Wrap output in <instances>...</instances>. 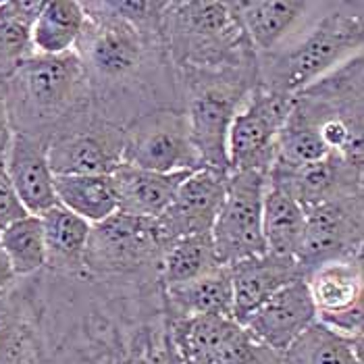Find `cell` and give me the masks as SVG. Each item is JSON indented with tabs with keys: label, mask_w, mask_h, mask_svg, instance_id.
Returning <instances> with one entry per match:
<instances>
[{
	"label": "cell",
	"mask_w": 364,
	"mask_h": 364,
	"mask_svg": "<svg viewBox=\"0 0 364 364\" xmlns=\"http://www.w3.org/2000/svg\"><path fill=\"white\" fill-rule=\"evenodd\" d=\"M82 4L85 26L73 53L84 65L96 117L125 127L150 111H183L179 75L165 46V21L127 19L111 0Z\"/></svg>",
	"instance_id": "7a4b0ae2"
},
{
	"label": "cell",
	"mask_w": 364,
	"mask_h": 364,
	"mask_svg": "<svg viewBox=\"0 0 364 364\" xmlns=\"http://www.w3.org/2000/svg\"><path fill=\"white\" fill-rule=\"evenodd\" d=\"M264 183V175L256 171H231L227 175L225 200L210 231L223 267L267 252L262 240Z\"/></svg>",
	"instance_id": "9c48e42d"
},
{
	"label": "cell",
	"mask_w": 364,
	"mask_h": 364,
	"mask_svg": "<svg viewBox=\"0 0 364 364\" xmlns=\"http://www.w3.org/2000/svg\"><path fill=\"white\" fill-rule=\"evenodd\" d=\"M28 213L21 206L19 198L15 194V188L9 179V173L4 165H0V229L11 225L17 219H23Z\"/></svg>",
	"instance_id": "f546056e"
},
{
	"label": "cell",
	"mask_w": 364,
	"mask_h": 364,
	"mask_svg": "<svg viewBox=\"0 0 364 364\" xmlns=\"http://www.w3.org/2000/svg\"><path fill=\"white\" fill-rule=\"evenodd\" d=\"M55 194L60 206L90 225L119 210L111 175H55Z\"/></svg>",
	"instance_id": "484cf974"
},
{
	"label": "cell",
	"mask_w": 364,
	"mask_h": 364,
	"mask_svg": "<svg viewBox=\"0 0 364 364\" xmlns=\"http://www.w3.org/2000/svg\"><path fill=\"white\" fill-rule=\"evenodd\" d=\"M165 309L171 321L217 314L233 318V294L229 269L219 267L198 279L163 289Z\"/></svg>",
	"instance_id": "44dd1931"
},
{
	"label": "cell",
	"mask_w": 364,
	"mask_h": 364,
	"mask_svg": "<svg viewBox=\"0 0 364 364\" xmlns=\"http://www.w3.org/2000/svg\"><path fill=\"white\" fill-rule=\"evenodd\" d=\"M163 33L177 71H221L256 65V53L229 2L168 0Z\"/></svg>",
	"instance_id": "5b68a950"
},
{
	"label": "cell",
	"mask_w": 364,
	"mask_h": 364,
	"mask_svg": "<svg viewBox=\"0 0 364 364\" xmlns=\"http://www.w3.org/2000/svg\"><path fill=\"white\" fill-rule=\"evenodd\" d=\"M40 221L46 246V269L69 277L85 275L84 254L92 225L60 204L42 213Z\"/></svg>",
	"instance_id": "7402d4cb"
},
{
	"label": "cell",
	"mask_w": 364,
	"mask_h": 364,
	"mask_svg": "<svg viewBox=\"0 0 364 364\" xmlns=\"http://www.w3.org/2000/svg\"><path fill=\"white\" fill-rule=\"evenodd\" d=\"M17 275L13 273V267L9 262V258L4 256L2 248H0V298L9 296L13 291V287L17 285Z\"/></svg>",
	"instance_id": "1f68e13d"
},
{
	"label": "cell",
	"mask_w": 364,
	"mask_h": 364,
	"mask_svg": "<svg viewBox=\"0 0 364 364\" xmlns=\"http://www.w3.org/2000/svg\"><path fill=\"white\" fill-rule=\"evenodd\" d=\"M13 140V129L6 112V96H4V82H0V165H4L9 148Z\"/></svg>",
	"instance_id": "4dcf8cb0"
},
{
	"label": "cell",
	"mask_w": 364,
	"mask_h": 364,
	"mask_svg": "<svg viewBox=\"0 0 364 364\" xmlns=\"http://www.w3.org/2000/svg\"><path fill=\"white\" fill-rule=\"evenodd\" d=\"M55 175H111L123 163V127L98 117L48 146Z\"/></svg>",
	"instance_id": "9a60e30c"
},
{
	"label": "cell",
	"mask_w": 364,
	"mask_h": 364,
	"mask_svg": "<svg viewBox=\"0 0 364 364\" xmlns=\"http://www.w3.org/2000/svg\"><path fill=\"white\" fill-rule=\"evenodd\" d=\"M183 112L202 168L229 175L227 138L235 112L256 85V65L221 71H177Z\"/></svg>",
	"instance_id": "8992f818"
},
{
	"label": "cell",
	"mask_w": 364,
	"mask_h": 364,
	"mask_svg": "<svg viewBox=\"0 0 364 364\" xmlns=\"http://www.w3.org/2000/svg\"><path fill=\"white\" fill-rule=\"evenodd\" d=\"M123 163L154 173L202 168L186 112L159 109L129 121L123 127Z\"/></svg>",
	"instance_id": "ba28073f"
},
{
	"label": "cell",
	"mask_w": 364,
	"mask_h": 364,
	"mask_svg": "<svg viewBox=\"0 0 364 364\" xmlns=\"http://www.w3.org/2000/svg\"><path fill=\"white\" fill-rule=\"evenodd\" d=\"M0 248L9 258L17 279L33 277L46 269V246L42 221L36 215H26L0 229Z\"/></svg>",
	"instance_id": "f1b7e54d"
},
{
	"label": "cell",
	"mask_w": 364,
	"mask_h": 364,
	"mask_svg": "<svg viewBox=\"0 0 364 364\" xmlns=\"http://www.w3.org/2000/svg\"><path fill=\"white\" fill-rule=\"evenodd\" d=\"M165 246L156 219L114 213L90 227L84 254L85 275L127 283L159 281Z\"/></svg>",
	"instance_id": "52a82bcc"
},
{
	"label": "cell",
	"mask_w": 364,
	"mask_h": 364,
	"mask_svg": "<svg viewBox=\"0 0 364 364\" xmlns=\"http://www.w3.org/2000/svg\"><path fill=\"white\" fill-rule=\"evenodd\" d=\"M227 190V175L210 168H198L177 188L167 210L156 219L163 242L210 233L219 217Z\"/></svg>",
	"instance_id": "4fadbf2b"
},
{
	"label": "cell",
	"mask_w": 364,
	"mask_h": 364,
	"mask_svg": "<svg viewBox=\"0 0 364 364\" xmlns=\"http://www.w3.org/2000/svg\"><path fill=\"white\" fill-rule=\"evenodd\" d=\"M85 26L84 4L77 0L44 2L33 26L31 48L33 55L58 56L73 53Z\"/></svg>",
	"instance_id": "d4e9b609"
},
{
	"label": "cell",
	"mask_w": 364,
	"mask_h": 364,
	"mask_svg": "<svg viewBox=\"0 0 364 364\" xmlns=\"http://www.w3.org/2000/svg\"><path fill=\"white\" fill-rule=\"evenodd\" d=\"M192 173L194 171L154 173L121 163L111 173L119 206L117 213L141 219H159L167 210L181 181Z\"/></svg>",
	"instance_id": "ffe728a7"
},
{
	"label": "cell",
	"mask_w": 364,
	"mask_h": 364,
	"mask_svg": "<svg viewBox=\"0 0 364 364\" xmlns=\"http://www.w3.org/2000/svg\"><path fill=\"white\" fill-rule=\"evenodd\" d=\"M42 0H0V82L33 55L31 26Z\"/></svg>",
	"instance_id": "4316f807"
},
{
	"label": "cell",
	"mask_w": 364,
	"mask_h": 364,
	"mask_svg": "<svg viewBox=\"0 0 364 364\" xmlns=\"http://www.w3.org/2000/svg\"><path fill=\"white\" fill-rule=\"evenodd\" d=\"M316 318L350 337L364 336L363 256L333 258L304 275Z\"/></svg>",
	"instance_id": "7c38bea8"
},
{
	"label": "cell",
	"mask_w": 364,
	"mask_h": 364,
	"mask_svg": "<svg viewBox=\"0 0 364 364\" xmlns=\"http://www.w3.org/2000/svg\"><path fill=\"white\" fill-rule=\"evenodd\" d=\"M4 168L28 215L40 217L58 204L55 194V173L48 163V146L44 141L13 134Z\"/></svg>",
	"instance_id": "d6986e66"
},
{
	"label": "cell",
	"mask_w": 364,
	"mask_h": 364,
	"mask_svg": "<svg viewBox=\"0 0 364 364\" xmlns=\"http://www.w3.org/2000/svg\"><path fill=\"white\" fill-rule=\"evenodd\" d=\"M363 2H323L318 15L273 53L256 56V84L296 96L348 58L363 53Z\"/></svg>",
	"instance_id": "277c9868"
},
{
	"label": "cell",
	"mask_w": 364,
	"mask_h": 364,
	"mask_svg": "<svg viewBox=\"0 0 364 364\" xmlns=\"http://www.w3.org/2000/svg\"><path fill=\"white\" fill-rule=\"evenodd\" d=\"M364 192L321 202L306 213L304 242L298 254L302 275L325 260L363 256Z\"/></svg>",
	"instance_id": "8fae6325"
},
{
	"label": "cell",
	"mask_w": 364,
	"mask_h": 364,
	"mask_svg": "<svg viewBox=\"0 0 364 364\" xmlns=\"http://www.w3.org/2000/svg\"><path fill=\"white\" fill-rule=\"evenodd\" d=\"M219 267L223 264L217 258L210 233L188 235V237L173 240L165 246L161 269H159V281L165 289L198 279Z\"/></svg>",
	"instance_id": "83f0119b"
},
{
	"label": "cell",
	"mask_w": 364,
	"mask_h": 364,
	"mask_svg": "<svg viewBox=\"0 0 364 364\" xmlns=\"http://www.w3.org/2000/svg\"><path fill=\"white\" fill-rule=\"evenodd\" d=\"M229 4L256 56L277 50L323 9V2L309 0H235Z\"/></svg>",
	"instance_id": "2e32d148"
},
{
	"label": "cell",
	"mask_w": 364,
	"mask_h": 364,
	"mask_svg": "<svg viewBox=\"0 0 364 364\" xmlns=\"http://www.w3.org/2000/svg\"><path fill=\"white\" fill-rule=\"evenodd\" d=\"M264 179L269 186L283 190L304 210H309L321 202L363 192L364 168L348 163L337 154H329L316 163L300 167L271 165Z\"/></svg>",
	"instance_id": "5bb4252c"
},
{
	"label": "cell",
	"mask_w": 364,
	"mask_h": 364,
	"mask_svg": "<svg viewBox=\"0 0 364 364\" xmlns=\"http://www.w3.org/2000/svg\"><path fill=\"white\" fill-rule=\"evenodd\" d=\"M48 364H179L161 281L26 277Z\"/></svg>",
	"instance_id": "6da1fadb"
},
{
	"label": "cell",
	"mask_w": 364,
	"mask_h": 364,
	"mask_svg": "<svg viewBox=\"0 0 364 364\" xmlns=\"http://www.w3.org/2000/svg\"><path fill=\"white\" fill-rule=\"evenodd\" d=\"M227 269L233 294V321L240 325L285 285L296 279H304L296 258L269 252L237 260Z\"/></svg>",
	"instance_id": "ac0fdd59"
},
{
	"label": "cell",
	"mask_w": 364,
	"mask_h": 364,
	"mask_svg": "<svg viewBox=\"0 0 364 364\" xmlns=\"http://www.w3.org/2000/svg\"><path fill=\"white\" fill-rule=\"evenodd\" d=\"M314 321L316 310L312 306L306 281L296 279L260 304L242 327L258 343L283 354Z\"/></svg>",
	"instance_id": "e0dca14e"
},
{
	"label": "cell",
	"mask_w": 364,
	"mask_h": 364,
	"mask_svg": "<svg viewBox=\"0 0 364 364\" xmlns=\"http://www.w3.org/2000/svg\"><path fill=\"white\" fill-rule=\"evenodd\" d=\"M13 134L50 146L96 117L84 65L75 53L31 55L4 80Z\"/></svg>",
	"instance_id": "3957f363"
},
{
	"label": "cell",
	"mask_w": 364,
	"mask_h": 364,
	"mask_svg": "<svg viewBox=\"0 0 364 364\" xmlns=\"http://www.w3.org/2000/svg\"><path fill=\"white\" fill-rule=\"evenodd\" d=\"M294 96L269 92L256 84L235 112L229 138L227 159L231 171H256L267 177L273 165L279 134Z\"/></svg>",
	"instance_id": "30bf717a"
},
{
	"label": "cell",
	"mask_w": 364,
	"mask_h": 364,
	"mask_svg": "<svg viewBox=\"0 0 364 364\" xmlns=\"http://www.w3.org/2000/svg\"><path fill=\"white\" fill-rule=\"evenodd\" d=\"M304 208L283 190L264 183L262 194V240L264 250L275 256L296 258L304 242Z\"/></svg>",
	"instance_id": "603a6c76"
},
{
	"label": "cell",
	"mask_w": 364,
	"mask_h": 364,
	"mask_svg": "<svg viewBox=\"0 0 364 364\" xmlns=\"http://www.w3.org/2000/svg\"><path fill=\"white\" fill-rule=\"evenodd\" d=\"M281 364H364V336H343L316 318L281 354Z\"/></svg>",
	"instance_id": "cb8c5ba5"
}]
</instances>
